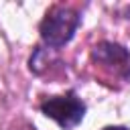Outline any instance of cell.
<instances>
[{
	"label": "cell",
	"instance_id": "277c9868",
	"mask_svg": "<svg viewBox=\"0 0 130 130\" xmlns=\"http://www.w3.org/2000/svg\"><path fill=\"white\" fill-rule=\"evenodd\" d=\"M49 51L51 49H37L32 53V57H30V71L41 73L47 67V63H49Z\"/></svg>",
	"mask_w": 130,
	"mask_h": 130
},
{
	"label": "cell",
	"instance_id": "5b68a950",
	"mask_svg": "<svg viewBox=\"0 0 130 130\" xmlns=\"http://www.w3.org/2000/svg\"><path fill=\"white\" fill-rule=\"evenodd\" d=\"M104 130H128V128H124V126H108Z\"/></svg>",
	"mask_w": 130,
	"mask_h": 130
},
{
	"label": "cell",
	"instance_id": "7a4b0ae2",
	"mask_svg": "<svg viewBox=\"0 0 130 130\" xmlns=\"http://www.w3.org/2000/svg\"><path fill=\"white\" fill-rule=\"evenodd\" d=\"M41 112L45 116H49L51 120H55L61 128L71 130V128H75L83 120V116H85V104L75 93L53 95V98H47L41 104Z\"/></svg>",
	"mask_w": 130,
	"mask_h": 130
},
{
	"label": "cell",
	"instance_id": "6da1fadb",
	"mask_svg": "<svg viewBox=\"0 0 130 130\" xmlns=\"http://www.w3.org/2000/svg\"><path fill=\"white\" fill-rule=\"evenodd\" d=\"M79 26V14L69 6L53 8L41 22V39L49 49L67 45Z\"/></svg>",
	"mask_w": 130,
	"mask_h": 130
},
{
	"label": "cell",
	"instance_id": "3957f363",
	"mask_svg": "<svg viewBox=\"0 0 130 130\" xmlns=\"http://www.w3.org/2000/svg\"><path fill=\"white\" fill-rule=\"evenodd\" d=\"M91 57H93L95 63H100L104 67H110L116 73L126 75L130 71V53L118 43L104 41V43L95 45L93 51H91Z\"/></svg>",
	"mask_w": 130,
	"mask_h": 130
}]
</instances>
